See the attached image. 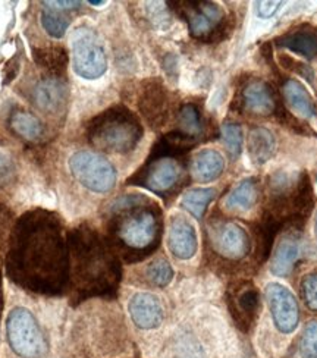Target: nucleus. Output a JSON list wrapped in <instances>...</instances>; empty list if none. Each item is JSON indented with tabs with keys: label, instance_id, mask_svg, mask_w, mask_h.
Here are the masks:
<instances>
[{
	"label": "nucleus",
	"instance_id": "28",
	"mask_svg": "<svg viewBox=\"0 0 317 358\" xmlns=\"http://www.w3.org/2000/svg\"><path fill=\"white\" fill-rule=\"evenodd\" d=\"M216 191L213 188H195L184 194L183 206L184 208L197 219H202L207 206L215 199Z\"/></svg>",
	"mask_w": 317,
	"mask_h": 358
},
{
	"label": "nucleus",
	"instance_id": "24",
	"mask_svg": "<svg viewBox=\"0 0 317 358\" xmlns=\"http://www.w3.org/2000/svg\"><path fill=\"white\" fill-rule=\"evenodd\" d=\"M282 93L285 101L290 104V108L303 117L316 116L314 101L307 92V88L297 80H286L282 85Z\"/></svg>",
	"mask_w": 317,
	"mask_h": 358
},
{
	"label": "nucleus",
	"instance_id": "8",
	"mask_svg": "<svg viewBox=\"0 0 317 358\" xmlns=\"http://www.w3.org/2000/svg\"><path fill=\"white\" fill-rule=\"evenodd\" d=\"M72 66L85 80H97L108 69L103 43L93 29L81 27L72 34Z\"/></svg>",
	"mask_w": 317,
	"mask_h": 358
},
{
	"label": "nucleus",
	"instance_id": "32",
	"mask_svg": "<svg viewBox=\"0 0 317 358\" xmlns=\"http://www.w3.org/2000/svg\"><path fill=\"white\" fill-rule=\"evenodd\" d=\"M300 291L306 307L310 311L317 313V272H311L301 279Z\"/></svg>",
	"mask_w": 317,
	"mask_h": 358
},
{
	"label": "nucleus",
	"instance_id": "6",
	"mask_svg": "<svg viewBox=\"0 0 317 358\" xmlns=\"http://www.w3.org/2000/svg\"><path fill=\"white\" fill-rule=\"evenodd\" d=\"M6 334L10 350L21 358H46L49 342L40 323L29 310L13 308L6 322Z\"/></svg>",
	"mask_w": 317,
	"mask_h": 358
},
{
	"label": "nucleus",
	"instance_id": "19",
	"mask_svg": "<svg viewBox=\"0 0 317 358\" xmlns=\"http://www.w3.org/2000/svg\"><path fill=\"white\" fill-rule=\"evenodd\" d=\"M275 41L279 48L288 49L306 59L317 57V28L301 27L278 37Z\"/></svg>",
	"mask_w": 317,
	"mask_h": 358
},
{
	"label": "nucleus",
	"instance_id": "29",
	"mask_svg": "<svg viewBox=\"0 0 317 358\" xmlns=\"http://www.w3.org/2000/svg\"><path fill=\"white\" fill-rule=\"evenodd\" d=\"M146 276L152 285L157 288L168 287L174 279V268L166 259H157L146 268Z\"/></svg>",
	"mask_w": 317,
	"mask_h": 358
},
{
	"label": "nucleus",
	"instance_id": "10",
	"mask_svg": "<svg viewBox=\"0 0 317 358\" xmlns=\"http://www.w3.org/2000/svg\"><path fill=\"white\" fill-rule=\"evenodd\" d=\"M210 244L219 257L230 262L246 259L251 247L247 231L238 223L226 220L216 222L210 228Z\"/></svg>",
	"mask_w": 317,
	"mask_h": 358
},
{
	"label": "nucleus",
	"instance_id": "7",
	"mask_svg": "<svg viewBox=\"0 0 317 358\" xmlns=\"http://www.w3.org/2000/svg\"><path fill=\"white\" fill-rule=\"evenodd\" d=\"M172 8L183 17L190 27V33L194 38L210 43L220 40L225 36L226 15L223 9L213 2L204 0H187V2H171Z\"/></svg>",
	"mask_w": 317,
	"mask_h": 358
},
{
	"label": "nucleus",
	"instance_id": "17",
	"mask_svg": "<svg viewBox=\"0 0 317 358\" xmlns=\"http://www.w3.org/2000/svg\"><path fill=\"white\" fill-rule=\"evenodd\" d=\"M68 87L62 78L48 77L41 80L33 92L36 106L43 112L59 113L62 112L68 103Z\"/></svg>",
	"mask_w": 317,
	"mask_h": 358
},
{
	"label": "nucleus",
	"instance_id": "13",
	"mask_svg": "<svg viewBox=\"0 0 317 358\" xmlns=\"http://www.w3.org/2000/svg\"><path fill=\"white\" fill-rule=\"evenodd\" d=\"M169 97L164 85L159 80H148L144 83L140 99L139 109L143 117L152 128H160L168 121Z\"/></svg>",
	"mask_w": 317,
	"mask_h": 358
},
{
	"label": "nucleus",
	"instance_id": "15",
	"mask_svg": "<svg viewBox=\"0 0 317 358\" xmlns=\"http://www.w3.org/2000/svg\"><path fill=\"white\" fill-rule=\"evenodd\" d=\"M241 108L250 113L267 116L275 113L278 108V100L275 99L274 90L262 80H251L241 88L239 100Z\"/></svg>",
	"mask_w": 317,
	"mask_h": 358
},
{
	"label": "nucleus",
	"instance_id": "27",
	"mask_svg": "<svg viewBox=\"0 0 317 358\" xmlns=\"http://www.w3.org/2000/svg\"><path fill=\"white\" fill-rule=\"evenodd\" d=\"M178 132L183 136L197 141L203 132V121L199 108L192 103L184 104L178 115Z\"/></svg>",
	"mask_w": 317,
	"mask_h": 358
},
{
	"label": "nucleus",
	"instance_id": "5",
	"mask_svg": "<svg viewBox=\"0 0 317 358\" xmlns=\"http://www.w3.org/2000/svg\"><path fill=\"white\" fill-rule=\"evenodd\" d=\"M179 157L152 152L146 165L128 179V184L140 185L159 196L174 194L185 175V165Z\"/></svg>",
	"mask_w": 317,
	"mask_h": 358
},
{
	"label": "nucleus",
	"instance_id": "33",
	"mask_svg": "<svg viewBox=\"0 0 317 358\" xmlns=\"http://www.w3.org/2000/svg\"><path fill=\"white\" fill-rule=\"evenodd\" d=\"M281 6L282 2H258L255 3V13H258L260 18L267 20L274 17Z\"/></svg>",
	"mask_w": 317,
	"mask_h": 358
},
{
	"label": "nucleus",
	"instance_id": "30",
	"mask_svg": "<svg viewBox=\"0 0 317 358\" xmlns=\"http://www.w3.org/2000/svg\"><path fill=\"white\" fill-rule=\"evenodd\" d=\"M222 140L231 157L237 159L243 148V128L235 122H225L222 125Z\"/></svg>",
	"mask_w": 317,
	"mask_h": 358
},
{
	"label": "nucleus",
	"instance_id": "11",
	"mask_svg": "<svg viewBox=\"0 0 317 358\" xmlns=\"http://www.w3.org/2000/svg\"><path fill=\"white\" fill-rule=\"evenodd\" d=\"M265 294L276 329L285 335L293 334L300 322V308L294 294L276 282L269 283Z\"/></svg>",
	"mask_w": 317,
	"mask_h": 358
},
{
	"label": "nucleus",
	"instance_id": "21",
	"mask_svg": "<svg viewBox=\"0 0 317 358\" xmlns=\"http://www.w3.org/2000/svg\"><path fill=\"white\" fill-rule=\"evenodd\" d=\"M275 137L269 129L255 127L248 134V156L254 165L262 166L275 153Z\"/></svg>",
	"mask_w": 317,
	"mask_h": 358
},
{
	"label": "nucleus",
	"instance_id": "4",
	"mask_svg": "<svg viewBox=\"0 0 317 358\" xmlns=\"http://www.w3.org/2000/svg\"><path fill=\"white\" fill-rule=\"evenodd\" d=\"M140 119L125 106L101 112L87 125V140L97 150L112 155L132 152L143 138Z\"/></svg>",
	"mask_w": 317,
	"mask_h": 358
},
{
	"label": "nucleus",
	"instance_id": "2",
	"mask_svg": "<svg viewBox=\"0 0 317 358\" xmlns=\"http://www.w3.org/2000/svg\"><path fill=\"white\" fill-rule=\"evenodd\" d=\"M68 291L75 304L90 298L116 295L122 279V266L108 236L90 225H80L68 232Z\"/></svg>",
	"mask_w": 317,
	"mask_h": 358
},
{
	"label": "nucleus",
	"instance_id": "25",
	"mask_svg": "<svg viewBox=\"0 0 317 358\" xmlns=\"http://www.w3.org/2000/svg\"><path fill=\"white\" fill-rule=\"evenodd\" d=\"M34 61L36 64L50 73V77L62 78L68 68V53L60 46H50L34 49Z\"/></svg>",
	"mask_w": 317,
	"mask_h": 358
},
{
	"label": "nucleus",
	"instance_id": "20",
	"mask_svg": "<svg viewBox=\"0 0 317 358\" xmlns=\"http://www.w3.org/2000/svg\"><path fill=\"white\" fill-rule=\"evenodd\" d=\"M259 200V182L255 178L241 181L225 199V207L231 212H248Z\"/></svg>",
	"mask_w": 317,
	"mask_h": 358
},
{
	"label": "nucleus",
	"instance_id": "34",
	"mask_svg": "<svg viewBox=\"0 0 317 358\" xmlns=\"http://www.w3.org/2000/svg\"><path fill=\"white\" fill-rule=\"evenodd\" d=\"M314 235H316V240H317V215H316V220H314Z\"/></svg>",
	"mask_w": 317,
	"mask_h": 358
},
{
	"label": "nucleus",
	"instance_id": "22",
	"mask_svg": "<svg viewBox=\"0 0 317 358\" xmlns=\"http://www.w3.org/2000/svg\"><path fill=\"white\" fill-rule=\"evenodd\" d=\"M9 127L13 134L28 143H37L44 136L43 122L36 115L24 109H17L10 113Z\"/></svg>",
	"mask_w": 317,
	"mask_h": 358
},
{
	"label": "nucleus",
	"instance_id": "23",
	"mask_svg": "<svg viewBox=\"0 0 317 358\" xmlns=\"http://www.w3.org/2000/svg\"><path fill=\"white\" fill-rule=\"evenodd\" d=\"M225 169V160L216 150H202L192 159L191 171L200 182H211L218 179Z\"/></svg>",
	"mask_w": 317,
	"mask_h": 358
},
{
	"label": "nucleus",
	"instance_id": "35",
	"mask_svg": "<svg viewBox=\"0 0 317 358\" xmlns=\"http://www.w3.org/2000/svg\"><path fill=\"white\" fill-rule=\"evenodd\" d=\"M88 3H90V5H103L104 2H96V0H90Z\"/></svg>",
	"mask_w": 317,
	"mask_h": 358
},
{
	"label": "nucleus",
	"instance_id": "14",
	"mask_svg": "<svg viewBox=\"0 0 317 358\" xmlns=\"http://www.w3.org/2000/svg\"><path fill=\"white\" fill-rule=\"evenodd\" d=\"M128 311L135 326L144 331L157 329L164 319L162 301L150 292L135 294L129 300Z\"/></svg>",
	"mask_w": 317,
	"mask_h": 358
},
{
	"label": "nucleus",
	"instance_id": "3",
	"mask_svg": "<svg viewBox=\"0 0 317 358\" xmlns=\"http://www.w3.org/2000/svg\"><path fill=\"white\" fill-rule=\"evenodd\" d=\"M108 240L118 256L134 263L147 259L159 248L163 235L160 206L143 194L116 199L106 213Z\"/></svg>",
	"mask_w": 317,
	"mask_h": 358
},
{
	"label": "nucleus",
	"instance_id": "16",
	"mask_svg": "<svg viewBox=\"0 0 317 358\" xmlns=\"http://www.w3.org/2000/svg\"><path fill=\"white\" fill-rule=\"evenodd\" d=\"M168 247L172 255L179 260H190L199 248L197 232L192 223L183 216H175L171 220Z\"/></svg>",
	"mask_w": 317,
	"mask_h": 358
},
{
	"label": "nucleus",
	"instance_id": "12",
	"mask_svg": "<svg viewBox=\"0 0 317 358\" xmlns=\"http://www.w3.org/2000/svg\"><path fill=\"white\" fill-rule=\"evenodd\" d=\"M231 315L243 332H248L260 311V292L250 280L237 282L228 292Z\"/></svg>",
	"mask_w": 317,
	"mask_h": 358
},
{
	"label": "nucleus",
	"instance_id": "18",
	"mask_svg": "<svg viewBox=\"0 0 317 358\" xmlns=\"http://www.w3.org/2000/svg\"><path fill=\"white\" fill-rule=\"evenodd\" d=\"M301 255V243L297 229H291L283 235L272 256L270 272L272 275L286 278L294 271V266Z\"/></svg>",
	"mask_w": 317,
	"mask_h": 358
},
{
	"label": "nucleus",
	"instance_id": "26",
	"mask_svg": "<svg viewBox=\"0 0 317 358\" xmlns=\"http://www.w3.org/2000/svg\"><path fill=\"white\" fill-rule=\"evenodd\" d=\"M43 12H41V25L46 29V33L53 38L64 37L68 25L69 18L64 9H60L53 5V2H43Z\"/></svg>",
	"mask_w": 317,
	"mask_h": 358
},
{
	"label": "nucleus",
	"instance_id": "9",
	"mask_svg": "<svg viewBox=\"0 0 317 358\" xmlns=\"http://www.w3.org/2000/svg\"><path fill=\"white\" fill-rule=\"evenodd\" d=\"M69 168L73 178L93 192H109L116 185V169L97 153L77 152L69 160Z\"/></svg>",
	"mask_w": 317,
	"mask_h": 358
},
{
	"label": "nucleus",
	"instance_id": "31",
	"mask_svg": "<svg viewBox=\"0 0 317 358\" xmlns=\"http://www.w3.org/2000/svg\"><path fill=\"white\" fill-rule=\"evenodd\" d=\"M300 358H317V320L306 324L298 344Z\"/></svg>",
	"mask_w": 317,
	"mask_h": 358
},
{
	"label": "nucleus",
	"instance_id": "1",
	"mask_svg": "<svg viewBox=\"0 0 317 358\" xmlns=\"http://www.w3.org/2000/svg\"><path fill=\"white\" fill-rule=\"evenodd\" d=\"M6 273L18 287L40 295L68 291V232L57 215L36 208L18 219L9 236Z\"/></svg>",
	"mask_w": 317,
	"mask_h": 358
}]
</instances>
